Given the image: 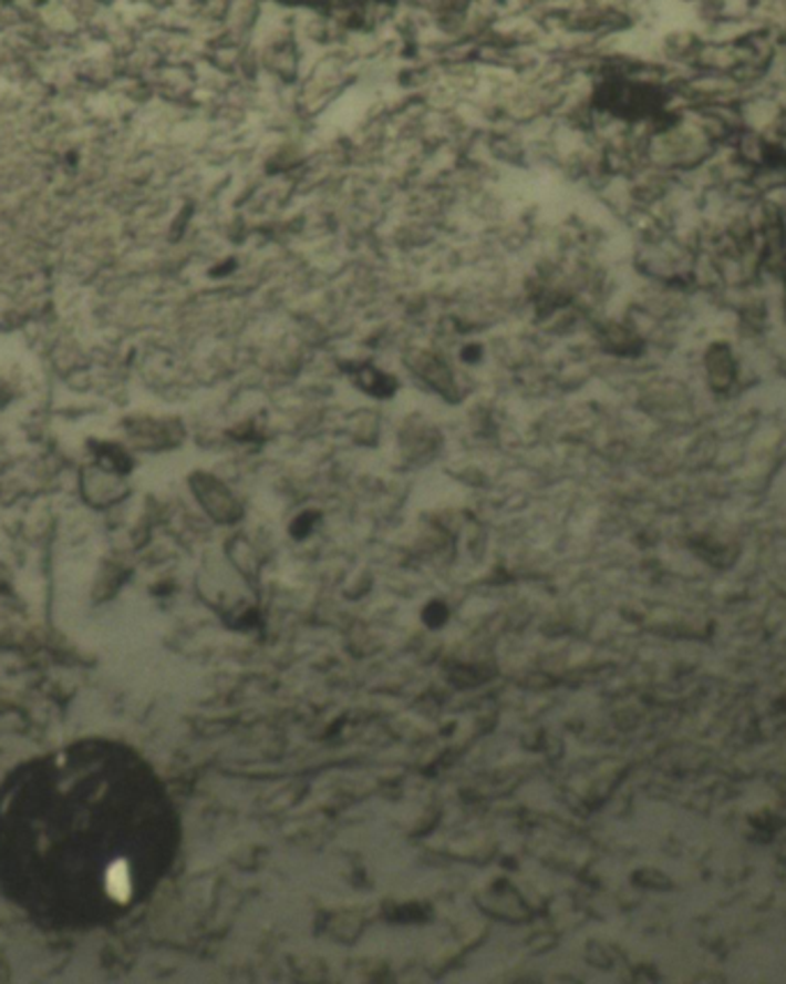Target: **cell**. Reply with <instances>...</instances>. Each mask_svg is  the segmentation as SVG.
<instances>
[{"mask_svg": "<svg viewBox=\"0 0 786 984\" xmlns=\"http://www.w3.org/2000/svg\"><path fill=\"white\" fill-rule=\"evenodd\" d=\"M106 890L115 902H127L132 898V877L123 860H117L106 872Z\"/></svg>", "mask_w": 786, "mask_h": 984, "instance_id": "6da1fadb", "label": "cell"}]
</instances>
